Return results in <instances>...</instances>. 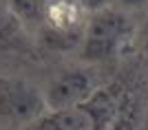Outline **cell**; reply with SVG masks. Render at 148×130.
I'll return each instance as SVG.
<instances>
[{"instance_id": "5", "label": "cell", "mask_w": 148, "mask_h": 130, "mask_svg": "<svg viewBox=\"0 0 148 130\" xmlns=\"http://www.w3.org/2000/svg\"><path fill=\"white\" fill-rule=\"evenodd\" d=\"M99 91L97 77L88 68H66L58 73L49 82V86L44 88V99L49 112L56 110H66L73 106H80L93 97Z\"/></svg>"}, {"instance_id": "7", "label": "cell", "mask_w": 148, "mask_h": 130, "mask_svg": "<svg viewBox=\"0 0 148 130\" xmlns=\"http://www.w3.org/2000/svg\"><path fill=\"white\" fill-rule=\"evenodd\" d=\"M7 5L22 25H42L47 0H7Z\"/></svg>"}, {"instance_id": "1", "label": "cell", "mask_w": 148, "mask_h": 130, "mask_svg": "<svg viewBox=\"0 0 148 130\" xmlns=\"http://www.w3.org/2000/svg\"><path fill=\"white\" fill-rule=\"evenodd\" d=\"M135 117V97L119 82L99 86L88 101L47 112L33 130H126Z\"/></svg>"}, {"instance_id": "4", "label": "cell", "mask_w": 148, "mask_h": 130, "mask_svg": "<svg viewBox=\"0 0 148 130\" xmlns=\"http://www.w3.org/2000/svg\"><path fill=\"white\" fill-rule=\"evenodd\" d=\"M49 112L44 93L20 77H0V121L36 124Z\"/></svg>"}, {"instance_id": "9", "label": "cell", "mask_w": 148, "mask_h": 130, "mask_svg": "<svg viewBox=\"0 0 148 130\" xmlns=\"http://www.w3.org/2000/svg\"><path fill=\"white\" fill-rule=\"evenodd\" d=\"M115 2L124 11H144L148 7V0H115Z\"/></svg>"}, {"instance_id": "3", "label": "cell", "mask_w": 148, "mask_h": 130, "mask_svg": "<svg viewBox=\"0 0 148 130\" xmlns=\"http://www.w3.org/2000/svg\"><path fill=\"white\" fill-rule=\"evenodd\" d=\"M86 9L77 0H47L42 18V40L56 51H71L80 46L86 29Z\"/></svg>"}, {"instance_id": "2", "label": "cell", "mask_w": 148, "mask_h": 130, "mask_svg": "<svg viewBox=\"0 0 148 130\" xmlns=\"http://www.w3.org/2000/svg\"><path fill=\"white\" fill-rule=\"evenodd\" d=\"M133 35H135L133 20L124 11L108 7L88 18L80 44V57L88 64L108 62L126 49Z\"/></svg>"}, {"instance_id": "10", "label": "cell", "mask_w": 148, "mask_h": 130, "mask_svg": "<svg viewBox=\"0 0 148 130\" xmlns=\"http://www.w3.org/2000/svg\"><path fill=\"white\" fill-rule=\"evenodd\" d=\"M144 53H146V57H148V35H146V42H144Z\"/></svg>"}, {"instance_id": "8", "label": "cell", "mask_w": 148, "mask_h": 130, "mask_svg": "<svg viewBox=\"0 0 148 130\" xmlns=\"http://www.w3.org/2000/svg\"><path fill=\"white\" fill-rule=\"evenodd\" d=\"M84 9H86L88 13H97V11H104V9H108V5H111V0H77Z\"/></svg>"}, {"instance_id": "6", "label": "cell", "mask_w": 148, "mask_h": 130, "mask_svg": "<svg viewBox=\"0 0 148 130\" xmlns=\"http://www.w3.org/2000/svg\"><path fill=\"white\" fill-rule=\"evenodd\" d=\"M22 42H25V27L13 16L7 0H0V49H20Z\"/></svg>"}]
</instances>
